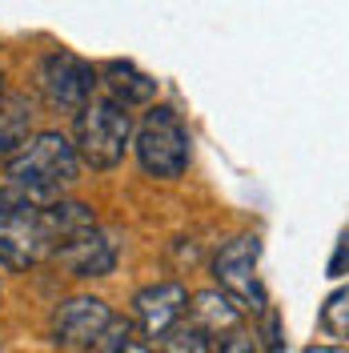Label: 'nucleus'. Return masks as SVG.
Returning <instances> with one entry per match:
<instances>
[{
	"label": "nucleus",
	"mask_w": 349,
	"mask_h": 353,
	"mask_svg": "<svg viewBox=\"0 0 349 353\" xmlns=\"http://www.w3.org/2000/svg\"><path fill=\"white\" fill-rule=\"evenodd\" d=\"M77 169H81V157L72 149V141L61 132H37L4 161L8 185L21 189L41 209L61 201V189H68L77 181Z\"/></svg>",
	"instance_id": "nucleus-1"
},
{
	"label": "nucleus",
	"mask_w": 349,
	"mask_h": 353,
	"mask_svg": "<svg viewBox=\"0 0 349 353\" xmlns=\"http://www.w3.org/2000/svg\"><path fill=\"white\" fill-rule=\"evenodd\" d=\"M132 141V112L109 97H92L72 121V149L92 169H117Z\"/></svg>",
	"instance_id": "nucleus-2"
},
{
	"label": "nucleus",
	"mask_w": 349,
	"mask_h": 353,
	"mask_svg": "<svg viewBox=\"0 0 349 353\" xmlns=\"http://www.w3.org/2000/svg\"><path fill=\"white\" fill-rule=\"evenodd\" d=\"M137 161L157 181H173L189 165V129L169 105H153L137 129Z\"/></svg>",
	"instance_id": "nucleus-3"
},
{
	"label": "nucleus",
	"mask_w": 349,
	"mask_h": 353,
	"mask_svg": "<svg viewBox=\"0 0 349 353\" xmlns=\"http://www.w3.org/2000/svg\"><path fill=\"white\" fill-rule=\"evenodd\" d=\"M61 245L52 233V221L37 205H21L0 213V265L4 269H28V265L52 257Z\"/></svg>",
	"instance_id": "nucleus-4"
},
{
	"label": "nucleus",
	"mask_w": 349,
	"mask_h": 353,
	"mask_svg": "<svg viewBox=\"0 0 349 353\" xmlns=\"http://www.w3.org/2000/svg\"><path fill=\"white\" fill-rule=\"evenodd\" d=\"M257 261H261V237L253 233H241L233 241L221 245V253L213 257V277L225 297H233L241 309H253L265 313V285L257 277Z\"/></svg>",
	"instance_id": "nucleus-5"
},
{
	"label": "nucleus",
	"mask_w": 349,
	"mask_h": 353,
	"mask_svg": "<svg viewBox=\"0 0 349 353\" xmlns=\"http://www.w3.org/2000/svg\"><path fill=\"white\" fill-rule=\"evenodd\" d=\"M37 81H41V92L57 105V109H85L92 101V88H97V68L81 61L77 52H48L37 68Z\"/></svg>",
	"instance_id": "nucleus-6"
},
{
	"label": "nucleus",
	"mask_w": 349,
	"mask_h": 353,
	"mask_svg": "<svg viewBox=\"0 0 349 353\" xmlns=\"http://www.w3.org/2000/svg\"><path fill=\"white\" fill-rule=\"evenodd\" d=\"M48 330H52V341L61 350H88L112 330V309L101 297H85L81 293V297H68V301H61L52 309Z\"/></svg>",
	"instance_id": "nucleus-7"
},
{
	"label": "nucleus",
	"mask_w": 349,
	"mask_h": 353,
	"mask_svg": "<svg viewBox=\"0 0 349 353\" xmlns=\"http://www.w3.org/2000/svg\"><path fill=\"white\" fill-rule=\"evenodd\" d=\"M185 309H189V293L181 281H157L132 297V313L145 337H169Z\"/></svg>",
	"instance_id": "nucleus-8"
},
{
	"label": "nucleus",
	"mask_w": 349,
	"mask_h": 353,
	"mask_svg": "<svg viewBox=\"0 0 349 353\" xmlns=\"http://www.w3.org/2000/svg\"><path fill=\"white\" fill-rule=\"evenodd\" d=\"M52 257L65 265L72 277H109L117 269V241L101 229H88L81 237H72L68 245H61Z\"/></svg>",
	"instance_id": "nucleus-9"
},
{
	"label": "nucleus",
	"mask_w": 349,
	"mask_h": 353,
	"mask_svg": "<svg viewBox=\"0 0 349 353\" xmlns=\"http://www.w3.org/2000/svg\"><path fill=\"white\" fill-rule=\"evenodd\" d=\"M189 317H193V330H201L209 341L241 330V305L233 297H225L221 289H201L189 305Z\"/></svg>",
	"instance_id": "nucleus-10"
},
{
	"label": "nucleus",
	"mask_w": 349,
	"mask_h": 353,
	"mask_svg": "<svg viewBox=\"0 0 349 353\" xmlns=\"http://www.w3.org/2000/svg\"><path fill=\"white\" fill-rule=\"evenodd\" d=\"M105 88H109V101L125 105V109L149 105L157 97V81L149 72H141L132 61H109L105 65Z\"/></svg>",
	"instance_id": "nucleus-11"
},
{
	"label": "nucleus",
	"mask_w": 349,
	"mask_h": 353,
	"mask_svg": "<svg viewBox=\"0 0 349 353\" xmlns=\"http://www.w3.org/2000/svg\"><path fill=\"white\" fill-rule=\"evenodd\" d=\"M28 121H32V112L24 109L21 97H12V101L0 109V157H4V161L28 141Z\"/></svg>",
	"instance_id": "nucleus-12"
},
{
	"label": "nucleus",
	"mask_w": 349,
	"mask_h": 353,
	"mask_svg": "<svg viewBox=\"0 0 349 353\" xmlns=\"http://www.w3.org/2000/svg\"><path fill=\"white\" fill-rule=\"evenodd\" d=\"M317 325L326 337H337V341H349V285L333 289L326 297V305H321V317H317Z\"/></svg>",
	"instance_id": "nucleus-13"
},
{
	"label": "nucleus",
	"mask_w": 349,
	"mask_h": 353,
	"mask_svg": "<svg viewBox=\"0 0 349 353\" xmlns=\"http://www.w3.org/2000/svg\"><path fill=\"white\" fill-rule=\"evenodd\" d=\"M165 353H213V341L189 325V330H173L165 337Z\"/></svg>",
	"instance_id": "nucleus-14"
},
{
	"label": "nucleus",
	"mask_w": 349,
	"mask_h": 353,
	"mask_svg": "<svg viewBox=\"0 0 349 353\" xmlns=\"http://www.w3.org/2000/svg\"><path fill=\"white\" fill-rule=\"evenodd\" d=\"M109 353H157L145 337H132V330L129 325H121V330L112 333V345H109Z\"/></svg>",
	"instance_id": "nucleus-15"
},
{
	"label": "nucleus",
	"mask_w": 349,
	"mask_h": 353,
	"mask_svg": "<svg viewBox=\"0 0 349 353\" xmlns=\"http://www.w3.org/2000/svg\"><path fill=\"white\" fill-rule=\"evenodd\" d=\"M253 350H257V337H249L245 330L225 333V337H217V345H213V353H253Z\"/></svg>",
	"instance_id": "nucleus-16"
},
{
	"label": "nucleus",
	"mask_w": 349,
	"mask_h": 353,
	"mask_svg": "<svg viewBox=\"0 0 349 353\" xmlns=\"http://www.w3.org/2000/svg\"><path fill=\"white\" fill-rule=\"evenodd\" d=\"M341 273H349V229L341 233V241H337L333 257H329V277H341Z\"/></svg>",
	"instance_id": "nucleus-17"
},
{
	"label": "nucleus",
	"mask_w": 349,
	"mask_h": 353,
	"mask_svg": "<svg viewBox=\"0 0 349 353\" xmlns=\"http://www.w3.org/2000/svg\"><path fill=\"white\" fill-rule=\"evenodd\" d=\"M306 353H349L346 345H309Z\"/></svg>",
	"instance_id": "nucleus-18"
},
{
	"label": "nucleus",
	"mask_w": 349,
	"mask_h": 353,
	"mask_svg": "<svg viewBox=\"0 0 349 353\" xmlns=\"http://www.w3.org/2000/svg\"><path fill=\"white\" fill-rule=\"evenodd\" d=\"M0 101H4V72H0Z\"/></svg>",
	"instance_id": "nucleus-19"
}]
</instances>
